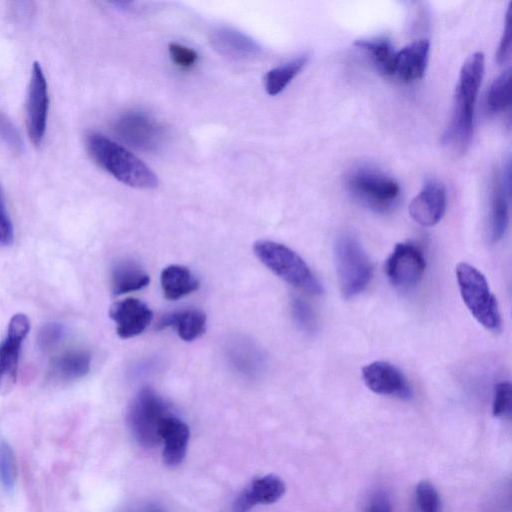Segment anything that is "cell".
I'll return each instance as SVG.
<instances>
[{
    "label": "cell",
    "mask_w": 512,
    "mask_h": 512,
    "mask_svg": "<svg viewBox=\"0 0 512 512\" xmlns=\"http://www.w3.org/2000/svg\"><path fill=\"white\" fill-rule=\"evenodd\" d=\"M484 54L477 51L463 63L455 88L450 122L441 143L449 152L463 154L473 134L474 108L484 74Z\"/></svg>",
    "instance_id": "cell-1"
},
{
    "label": "cell",
    "mask_w": 512,
    "mask_h": 512,
    "mask_svg": "<svg viewBox=\"0 0 512 512\" xmlns=\"http://www.w3.org/2000/svg\"><path fill=\"white\" fill-rule=\"evenodd\" d=\"M85 146L92 160L123 184L138 189L158 186L156 174L144 162L105 135L89 132Z\"/></svg>",
    "instance_id": "cell-2"
},
{
    "label": "cell",
    "mask_w": 512,
    "mask_h": 512,
    "mask_svg": "<svg viewBox=\"0 0 512 512\" xmlns=\"http://www.w3.org/2000/svg\"><path fill=\"white\" fill-rule=\"evenodd\" d=\"M253 250L268 269L290 285L312 295L322 294L321 282L294 250L270 240L255 242Z\"/></svg>",
    "instance_id": "cell-3"
},
{
    "label": "cell",
    "mask_w": 512,
    "mask_h": 512,
    "mask_svg": "<svg viewBox=\"0 0 512 512\" xmlns=\"http://www.w3.org/2000/svg\"><path fill=\"white\" fill-rule=\"evenodd\" d=\"M334 260L341 295L351 299L362 293L373 277L372 262L356 237L340 235L334 244Z\"/></svg>",
    "instance_id": "cell-4"
},
{
    "label": "cell",
    "mask_w": 512,
    "mask_h": 512,
    "mask_svg": "<svg viewBox=\"0 0 512 512\" xmlns=\"http://www.w3.org/2000/svg\"><path fill=\"white\" fill-rule=\"evenodd\" d=\"M455 274L461 298L471 315L484 328L499 331L501 315L498 303L485 276L466 262L456 266Z\"/></svg>",
    "instance_id": "cell-5"
},
{
    "label": "cell",
    "mask_w": 512,
    "mask_h": 512,
    "mask_svg": "<svg viewBox=\"0 0 512 512\" xmlns=\"http://www.w3.org/2000/svg\"><path fill=\"white\" fill-rule=\"evenodd\" d=\"M171 414L168 404L151 388L141 389L128 410V425L135 440L144 447L160 443V426Z\"/></svg>",
    "instance_id": "cell-6"
},
{
    "label": "cell",
    "mask_w": 512,
    "mask_h": 512,
    "mask_svg": "<svg viewBox=\"0 0 512 512\" xmlns=\"http://www.w3.org/2000/svg\"><path fill=\"white\" fill-rule=\"evenodd\" d=\"M347 186L355 197L379 210L393 206L400 194L399 184L393 178L372 168L353 171L347 178Z\"/></svg>",
    "instance_id": "cell-7"
},
{
    "label": "cell",
    "mask_w": 512,
    "mask_h": 512,
    "mask_svg": "<svg viewBox=\"0 0 512 512\" xmlns=\"http://www.w3.org/2000/svg\"><path fill=\"white\" fill-rule=\"evenodd\" d=\"M29 330L30 321L25 314L12 316L0 343V395L9 393L16 383L21 346Z\"/></svg>",
    "instance_id": "cell-8"
},
{
    "label": "cell",
    "mask_w": 512,
    "mask_h": 512,
    "mask_svg": "<svg viewBox=\"0 0 512 512\" xmlns=\"http://www.w3.org/2000/svg\"><path fill=\"white\" fill-rule=\"evenodd\" d=\"M426 263L422 251L410 242L395 245L385 265L390 283L402 290L411 289L422 279Z\"/></svg>",
    "instance_id": "cell-9"
},
{
    "label": "cell",
    "mask_w": 512,
    "mask_h": 512,
    "mask_svg": "<svg viewBox=\"0 0 512 512\" xmlns=\"http://www.w3.org/2000/svg\"><path fill=\"white\" fill-rule=\"evenodd\" d=\"M119 138L144 151L156 150L163 142V127L149 115L131 111L120 116L114 125Z\"/></svg>",
    "instance_id": "cell-10"
},
{
    "label": "cell",
    "mask_w": 512,
    "mask_h": 512,
    "mask_svg": "<svg viewBox=\"0 0 512 512\" xmlns=\"http://www.w3.org/2000/svg\"><path fill=\"white\" fill-rule=\"evenodd\" d=\"M48 105L46 78L40 63L34 62L27 93L26 123L29 138L36 146L44 139Z\"/></svg>",
    "instance_id": "cell-11"
},
{
    "label": "cell",
    "mask_w": 512,
    "mask_h": 512,
    "mask_svg": "<svg viewBox=\"0 0 512 512\" xmlns=\"http://www.w3.org/2000/svg\"><path fill=\"white\" fill-rule=\"evenodd\" d=\"M362 379L372 392L402 400L413 396L412 387L405 375L393 364L374 361L362 368Z\"/></svg>",
    "instance_id": "cell-12"
},
{
    "label": "cell",
    "mask_w": 512,
    "mask_h": 512,
    "mask_svg": "<svg viewBox=\"0 0 512 512\" xmlns=\"http://www.w3.org/2000/svg\"><path fill=\"white\" fill-rule=\"evenodd\" d=\"M446 189L436 180L427 182L409 205L411 218L424 227L436 225L446 210Z\"/></svg>",
    "instance_id": "cell-13"
},
{
    "label": "cell",
    "mask_w": 512,
    "mask_h": 512,
    "mask_svg": "<svg viewBox=\"0 0 512 512\" xmlns=\"http://www.w3.org/2000/svg\"><path fill=\"white\" fill-rule=\"evenodd\" d=\"M110 318L116 324V331L123 339L141 334L151 323L153 313L141 300L126 298L112 304Z\"/></svg>",
    "instance_id": "cell-14"
},
{
    "label": "cell",
    "mask_w": 512,
    "mask_h": 512,
    "mask_svg": "<svg viewBox=\"0 0 512 512\" xmlns=\"http://www.w3.org/2000/svg\"><path fill=\"white\" fill-rule=\"evenodd\" d=\"M510 168L493 175L490 194L489 235L491 242H498L506 232L509 222Z\"/></svg>",
    "instance_id": "cell-15"
},
{
    "label": "cell",
    "mask_w": 512,
    "mask_h": 512,
    "mask_svg": "<svg viewBox=\"0 0 512 512\" xmlns=\"http://www.w3.org/2000/svg\"><path fill=\"white\" fill-rule=\"evenodd\" d=\"M285 493L283 480L273 474L253 480L236 497L231 512H249L257 504H272Z\"/></svg>",
    "instance_id": "cell-16"
},
{
    "label": "cell",
    "mask_w": 512,
    "mask_h": 512,
    "mask_svg": "<svg viewBox=\"0 0 512 512\" xmlns=\"http://www.w3.org/2000/svg\"><path fill=\"white\" fill-rule=\"evenodd\" d=\"M160 442H163V461L170 467L182 463L187 452L190 431L187 424L172 413L160 426Z\"/></svg>",
    "instance_id": "cell-17"
},
{
    "label": "cell",
    "mask_w": 512,
    "mask_h": 512,
    "mask_svg": "<svg viewBox=\"0 0 512 512\" xmlns=\"http://www.w3.org/2000/svg\"><path fill=\"white\" fill-rule=\"evenodd\" d=\"M429 42L420 39L411 42L396 53L395 74L404 82L420 79L426 70Z\"/></svg>",
    "instance_id": "cell-18"
},
{
    "label": "cell",
    "mask_w": 512,
    "mask_h": 512,
    "mask_svg": "<svg viewBox=\"0 0 512 512\" xmlns=\"http://www.w3.org/2000/svg\"><path fill=\"white\" fill-rule=\"evenodd\" d=\"M210 42L219 53L234 58H250L260 53V47L253 39L229 27L213 30Z\"/></svg>",
    "instance_id": "cell-19"
},
{
    "label": "cell",
    "mask_w": 512,
    "mask_h": 512,
    "mask_svg": "<svg viewBox=\"0 0 512 512\" xmlns=\"http://www.w3.org/2000/svg\"><path fill=\"white\" fill-rule=\"evenodd\" d=\"M91 355L80 349L68 350L53 359L49 377L59 382H71L83 378L90 371Z\"/></svg>",
    "instance_id": "cell-20"
},
{
    "label": "cell",
    "mask_w": 512,
    "mask_h": 512,
    "mask_svg": "<svg viewBox=\"0 0 512 512\" xmlns=\"http://www.w3.org/2000/svg\"><path fill=\"white\" fill-rule=\"evenodd\" d=\"M163 294L168 300L180 299L199 288L200 282L191 270L182 265L165 267L160 276Z\"/></svg>",
    "instance_id": "cell-21"
},
{
    "label": "cell",
    "mask_w": 512,
    "mask_h": 512,
    "mask_svg": "<svg viewBox=\"0 0 512 512\" xmlns=\"http://www.w3.org/2000/svg\"><path fill=\"white\" fill-rule=\"evenodd\" d=\"M158 329L174 327L181 339L193 341L206 329V315L195 309L183 310L165 315L157 324Z\"/></svg>",
    "instance_id": "cell-22"
},
{
    "label": "cell",
    "mask_w": 512,
    "mask_h": 512,
    "mask_svg": "<svg viewBox=\"0 0 512 512\" xmlns=\"http://www.w3.org/2000/svg\"><path fill=\"white\" fill-rule=\"evenodd\" d=\"M149 282L148 273L133 261L119 262L112 270L111 289L117 296L143 289Z\"/></svg>",
    "instance_id": "cell-23"
},
{
    "label": "cell",
    "mask_w": 512,
    "mask_h": 512,
    "mask_svg": "<svg viewBox=\"0 0 512 512\" xmlns=\"http://www.w3.org/2000/svg\"><path fill=\"white\" fill-rule=\"evenodd\" d=\"M355 45L366 51L377 70L386 76L395 74L396 51L389 39L376 37L359 39Z\"/></svg>",
    "instance_id": "cell-24"
},
{
    "label": "cell",
    "mask_w": 512,
    "mask_h": 512,
    "mask_svg": "<svg viewBox=\"0 0 512 512\" xmlns=\"http://www.w3.org/2000/svg\"><path fill=\"white\" fill-rule=\"evenodd\" d=\"M307 61L308 55L304 54L269 70L264 76V86L267 94L274 96L281 93L302 70Z\"/></svg>",
    "instance_id": "cell-25"
},
{
    "label": "cell",
    "mask_w": 512,
    "mask_h": 512,
    "mask_svg": "<svg viewBox=\"0 0 512 512\" xmlns=\"http://www.w3.org/2000/svg\"><path fill=\"white\" fill-rule=\"evenodd\" d=\"M511 104V70L503 71L491 84L487 94V107L491 113L505 110Z\"/></svg>",
    "instance_id": "cell-26"
},
{
    "label": "cell",
    "mask_w": 512,
    "mask_h": 512,
    "mask_svg": "<svg viewBox=\"0 0 512 512\" xmlns=\"http://www.w3.org/2000/svg\"><path fill=\"white\" fill-rule=\"evenodd\" d=\"M17 478V464L14 451L9 443L0 441V483L10 491L14 488Z\"/></svg>",
    "instance_id": "cell-27"
},
{
    "label": "cell",
    "mask_w": 512,
    "mask_h": 512,
    "mask_svg": "<svg viewBox=\"0 0 512 512\" xmlns=\"http://www.w3.org/2000/svg\"><path fill=\"white\" fill-rule=\"evenodd\" d=\"M64 327L57 322L44 324L37 336L39 348L44 352L53 351L64 338Z\"/></svg>",
    "instance_id": "cell-28"
},
{
    "label": "cell",
    "mask_w": 512,
    "mask_h": 512,
    "mask_svg": "<svg viewBox=\"0 0 512 512\" xmlns=\"http://www.w3.org/2000/svg\"><path fill=\"white\" fill-rule=\"evenodd\" d=\"M416 503L419 512H440V498L434 486L422 481L416 487Z\"/></svg>",
    "instance_id": "cell-29"
},
{
    "label": "cell",
    "mask_w": 512,
    "mask_h": 512,
    "mask_svg": "<svg viewBox=\"0 0 512 512\" xmlns=\"http://www.w3.org/2000/svg\"><path fill=\"white\" fill-rule=\"evenodd\" d=\"M511 412V385L507 381L499 382L494 387L492 413L495 417L503 418Z\"/></svg>",
    "instance_id": "cell-30"
},
{
    "label": "cell",
    "mask_w": 512,
    "mask_h": 512,
    "mask_svg": "<svg viewBox=\"0 0 512 512\" xmlns=\"http://www.w3.org/2000/svg\"><path fill=\"white\" fill-rule=\"evenodd\" d=\"M0 138L13 152L23 151V141L18 129L2 111H0Z\"/></svg>",
    "instance_id": "cell-31"
},
{
    "label": "cell",
    "mask_w": 512,
    "mask_h": 512,
    "mask_svg": "<svg viewBox=\"0 0 512 512\" xmlns=\"http://www.w3.org/2000/svg\"><path fill=\"white\" fill-rule=\"evenodd\" d=\"M512 46V2L510 3L506 12L505 27L502 37L500 39L497 51L496 60L499 64L506 62L510 58Z\"/></svg>",
    "instance_id": "cell-32"
},
{
    "label": "cell",
    "mask_w": 512,
    "mask_h": 512,
    "mask_svg": "<svg viewBox=\"0 0 512 512\" xmlns=\"http://www.w3.org/2000/svg\"><path fill=\"white\" fill-rule=\"evenodd\" d=\"M168 50L171 60L181 68L192 67L198 59V54L195 50L178 43H170Z\"/></svg>",
    "instance_id": "cell-33"
},
{
    "label": "cell",
    "mask_w": 512,
    "mask_h": 512,
    "mask_svg": "<svg viewBox=\"0 0 512 512\" xmlns=\"http://www.w3.org/2000/svg\"><path fill=\"white\" fill-rule=\"evenodd\" d=\"M292 309L298 325L303 330L312 332L316 327V318L311 307L301 299H295Z\"/></svg>",
    "instance_id": "cell-34"
},
{
    "label": "cell",
    "mask_w": 512,
    "mask_h": 512,
    "mask_svg": "<svg viewBox=\"0 0 512 512\" xmlns=\"http://www.w3.org/2000/svg\"><path fill=\"white\" fill-rule=\"evenodd\" d=\"M14 240V230L10 217L7 213L3 194L0 188V245L9 246Z\"/></svg>",
    "instance_id": "cell-35"
},
{
    "label": "cell",
    "mask_w": 512,
    "mask_h": 512,
    "mask_svg": "<svg viewBox=\"0 0 512 512\" xmlns=\"http://www.w3.org/2000/svg\"><path fill=\"white\" fill-rule=\"evenodd\" d=\"M365 512H391L387 495L383 492L375 493L367 504Z\"/></svg>",
    "instance_id": "cell-36"
},
{
    "label": "cell",
    "mask_w": 512,
    "mask_h": 512,
    "mask_svg": "<svg viewBox=\"0 0 512 512\" xmlns=\"http://www.w3.org/2000/svg\"><path fill=\"white\" fill-rule=\"evenodd\" d=\"M142 512H163V511L157 506H149V507L145 508Z\"/></svg>",
    "instance_id": "cell-37"
}]
</instances>
